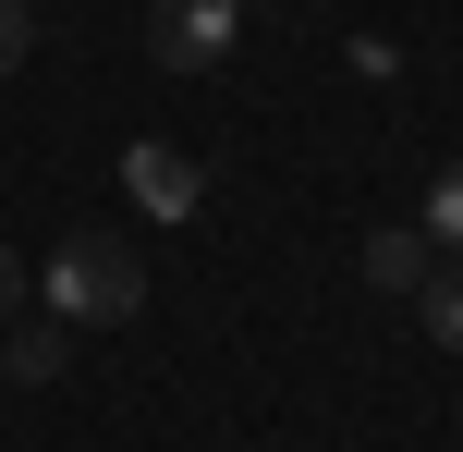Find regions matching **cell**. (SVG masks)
<instances>
[{
  "mask_svg": "<svg viewBox=\"0 0 463 452\" xmlns=\"http://www.w3.org/2000/svg\"><path fill=\"white\" fill-rule=\"evenodd\" d=\"M135 306H146V269L122 257L110 233H61L49 245V318H61V331H122Z\"/></svg>",
  "mask_w": 463,
  "mask_h": 452,
  "instance_id": "6da1fadb",
  "label": "cell"
},
{
  "mask_svg": "<svg viewBox=\"0 0 463 452\" xmlns=\"http://www.w3.org/2000/svg\"><path fill=\"white\" fill-rule=\"evenodd\" d=\"M146 37H159L171 73H208V62L244 49V0H159V13H146Z\"/></svg>",
  "mask_w": 463,
  "mask_h": 452,
  "instance_id": "7a4b0ae2",
  "label": "cell"
},
{
  "mask_svg": "<svg viewBox=\"0 0 463 452\" xmlns=\"http://www.w3.org/2000/svg\"><path fill=\"white\" fill-rule=\"evenodd\" d=\"M122 196H135L146 220H195V208H208V159H184V147L135 135V147H122Z\"/></svg>",
  "mask_w": 463,
  "mask_h": 452,
  "instance_id": "3957f363",
  "label": "cell"
},
{
  "mask_svg": "<svg viewBox=\"0 0 463 452\" xmlns=\"http://www.w3.org/2000/svg\"><path fill=\"white\" fill-rule=\"evenodd\" d=\"M366 282L378 293H427V233H415V220H378V233H366Z\"/></svg>",
  "mask_w": 463,
  "mask_h": 452,
  "instance_id": "277c9868",
  "label": "cell"
},
{
  "mask_svg": "<svg viewBox=\"0 0 463 452\" xmlns=\"http://www.w3.org/2000/svg\"><path fill=\"white\" fill-rule=\"evenodd\" d=\"M415 233H427V245H451V257H463V159L439 171V184H427V220H415Z\"/></svg>",
  "mask_w": 463,
  "mask_h": 452,
  "instance_id": "5b68a950",
  "label": "cell"
},
{
  "mask_svg": "<svg viewBox=\"0 0 463 452\" xmlns=\"http://www.w3.org/2000/svg\"><path fill=\"white\" fill-rule=\"evenodd\" d=\"M13 380H61V318H24L13 331Z\"/></svg>",
  "mask_w": 463,
  "mask_h": 452,
  "instance_id": "8992f818",
  "label": "cell"
},
{
  "mask_svg": "<svg viewBox=\"0 0 463 452\" xmlns=\"http://www.w3.org/2000/svg\"><path fill=\"white\" fill-rule=\"evenodd\" d=\"M427 331H439L451 355H463V282H427Z\"/></svg>",
  "mask_w": 463,
  "mask_h": 452,
  "instance_id": "52a82bcc",
  "label": "cell"
},
{
  "mask_svg": "<svg viewBox=\"0 0 463 452\" xmlns=\"http://www.w3.org/2000/svg\"><path fill=\"white\" fill-rule=\"evenodd\" d=\"M24 49H37V37H24V0H0V73H13Z\"/></svg>",
  "mask_w": 463,
  "mask_h": 452,
  "instance_id": "ba28073f",
  "label": "cell"
},
{
  "mask_svg": "<svg viewBox=\"0 0 463 452\" xmlns=\"http://www.w3.org/2000/svg\"><path fill=\"white\" fill-rule=\"evenodd\" d=\"M13 293H24V269H13V245H0V318H13Z\"/></svg>",
  "mask_w": 463,
  "mask_h": 452,
  "instance_id": "9c48e42d",
  "label": "cell"
}]
</instances>
